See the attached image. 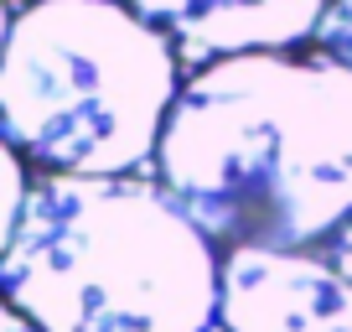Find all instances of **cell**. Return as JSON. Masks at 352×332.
<instances>
[{
	"label": "cell",
	"mask_w": 352,
	"mask_h": 332,
	"mask_svg": "<svg viewBox=\"0 0 352 332\" xmlns=\"http://www.w3.org/2000/svg\"><path fill=\"white\" fill-rule=\"evenodd\" d=\"M316 255H327V260H331V265H337V270H342V276H347V280H352V218H347V223H342V229H337V234H331V239H327V244H321Z\"/></svg>",
	"instance_id": "ba28073f"
},
{
	"label": "cell",
	"mask_w": 352,
	"mask_h": 332,
	"mask_svg": "<svg viewBox=\"0 0 352 332\" xmlns=\"http://www.w3.org/2000/svg\"><path fill=\"white\" fill-rule=\"evenodd\" d=\"M0 332H36V322L26 317L21 307H11V301H6V311H0Z\"/></svg>",
	"instance_id": "9c48e42d"
},
{
	"label": "cell",
	"mask_w": 352,
	"mask_h": 332,
	"mask_svg": "<svg viewBox=\"0 0 352 332\" xmlns=\"http://www.w3.org/2000/svg\"><path fill=\"white\" fill-rule=\"evenodd\" d=\"M0 177H6V208H0V244H6L21 229V213H26V203H32L36 177H26V156L16 151V145H6V156H0Z\"/></svg>",
	"instance_id": "8992f818"
},
{
	"label": "cell",
	"mask_w": 352,
	"mask_h": 332,
	"mask_svg": "<svg viewBox=\"0 0 352 332\" xmlns=\"http://www.w3.org/2000/svg\"><path fill=\"white\" fill-rule=\"evenodd\" d=\"M0 249L6 301L36 332H218L223 249L161 177L36 172Z\"/></svg>",
	"instance_id": "7a4b0ae2"
},
{
	"label": "cell",
	"mask_w": 352,
	"mask_h": 332,
	"mask_svg": "<svg viewBox=\"0 0 352 332\" xmlns=\"http://www.w3.org/2000/svg\"><path fill=\"white\" fill-rule=\"evenodd\" d=\"M151 172L218 249H321L352 218V68L321 47L197 68Z\"/></svg>",
	"instance_id": "6da1fadb"
},
{
	"label": "cell",
	"mask_w": 352,
	"mask_h": 332,
	"mask_svg": "<svg viewBox=\"0 0 352 332\" xmlns=\"http://www.w3.org/2000/svg\"><path fill=\"white\" fill-rule=\"evenodd\" d=\"M316 47L352 68V0H331V6H327L321 32H316Z\"/></svg>",
	"instance_id": "52a82bcc"
},
{
	"label": "cell",
	"mask_w": 352,
	"mask_h": 332,
	"mask_svg": "<svg viewBox=\"0 0 352 332\" xmlns=\"http://www.w3.org/2000/svg\"><path fill=\"white\" fill-rule=\"evenodd\" d=\"M182 52L130 0H11L0 57L6 145L42 172L130 177L155 166Z\"/></svg>",
	"instance_id": "3957f363"
},
{
	"label": "cell",
	"mask_w": 352,
	"mask_h": 332,
	"mask_svg": "<svg viewBox=\"0 0 352 332\" xmlns=\"http://www.w3.org/2000/svg\"><path fill=\"white\" fill-rule=\"evenodd\" d=\"M176 42L182 63L208 68L243 52H296L316 42L331 0H130Z\"/></svg>",
	"instance_id": "5b68a950"
},
{
	"label": "cell",
	"mask_w": 352,
	"mask_h": 332,
	"mask_svg": "<svg viewBox=\"0 0 352 332\" xmlns=\"http://www.w3.org/2000/svg\"><path fill=\"white\" fill-rule=\"evenodd\" d=\"M218 332H352V280L316 249H223Z\"/></svg>",
	"instance_id": "277c9868"
}]
</instances>
